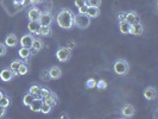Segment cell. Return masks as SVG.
Listing matches in <instances>:
<instances>
[{
    "label": "cell",
    "instance_id": "6da1fadb",
    "mask_svg": "<svg viewBox=\"0 0 158 119\" xmlns=\"http://www.w3.org/2000/svg\"><path fill=\"white\" fill-rule=\"evenodd\" d=\"M74 18H75V15L71 10L63 8L56 16V23L60 28H62L64 30H70L74 26Z\"/></svg>",
    "mask_w": 158,
    "mask_h": 119
},
{
    "label": "cell",
    "instance_id": "7a4b0ae2",
    "mask_svg": "<svg viewBox=\"0 0 158 119\" xmlns=\"http://www.w3.org/2000/svg\"><path fill=\"white\" fill-rule=\"evenodd\" d=\"M113 70L115 74H118L120 76H125L130 71V64L125 58H118L113 63Z\"/></svg>",
    "mask_w": 158,
    "mask_h": 119
},
{
    "label": "cell",
    "instance_id": "3957f363",
    "mask_svg": "<svg viewBox=\"0 0 158 119\" xmlns=\"http://www.w3.org/2000/svg\"><path fill=\"white\" fill-rule=\"evenodd\" d=\"M70 57H71V50L69 48L61 47L57 49V51H56V58H57L60 62L65 63V62H68V61L70 60Z\"/></svg>",
    "mask_w": 158,
    "mask_h": 119
},
{
    "label": "cell",
    "instance_id": "277c9868",
    "mask_svg": "<svg viewBox=\"0 0 158 119\" xmlns=\"http://www.w3.org/2000/svg\"><path fill=\"white\" fill-rule=\"evenodd\" d=\"M90 24V18L87 15H81L79 13L74 18V26H77L80 29H87Z\"/></svg>",
    "mask_w": 158,
    "mask_h": 119
},
{
    "label": "cell",
    "instance_id": "5b68a950",
    "mask_svg": "<svg viewBox=\"0 0 158 119\" xmlns=\"http://www.w3.org/2000/svg\"><path fill=\"white\" fill-rule=\"evenodd\" d=\"M135 114V108L131 104H125L121 107V117L123 118H132Z\"/></svg>",
    "mask_w": 158,
    "mask_h": 119
},
{
    "label": "cell",
    "instance_id": "8992f818",
    "mask_svg": "<svg viewBox=\"0 0 158 119\" xmlns=\"http://www.w3.org/2000/svg\"><path fill=\"white\" fill-rule=\"evenodd\" d=\"M15 78H16L15 73L11 70L10 68H5V69H2V70L0 71V79L2 80L4 82H10Z\"/></svg>",
    "mask_w": 158,
    "mask_h": 119
},
{
    "label": "cell",
    "instance_id": "52a82bcc",
    "mask_svg": "<svg viewBox=\"0 0 158 119\" xmlns=\"http://www.w3.org/2000/svg\"><path fill=\"white\" fill-rule=\"evenodd\" d=\"M143 32H144V26L142 25L140 22H137V23H135V24H131L130 35H133V36H142Z\"/></svg>",
    "mask_w": 158,
    "mask_h": 119
},
{
    "label": "cell",
    "instance_id": "ba28073f",
    "mask_svg": "<svg viewBox=\"0 0 158 119\" xmlns=\"http://www.w3.org/2000/svg\"><path fill=\"white\" fill-rule=\"evenodd\" d=\"M33 40H35V36H33L32 33H26V35H24L23 37L20 38L19 43H20V45H22V47L30 48V49H31Z\"/></svg>",
    "mask_w": 158,
    "mask_h": 119
},
{
    "label": "cell",
    "instance_id": "9c48e42d",
    "mask_svg": "<svg viewBox=\"0 0 158 119\" xmlns=\"http://www.w3.org/2000/svg\"><path fill=\"white\" fill-rule=\"evenodd\" d=\"M54 22V16L50 12H42V16L40 18V25H48L50 26Z\"/></svg>",
    "mask_w": 158,
    "mask_h": 119
},
{
    "label": "cell",
    "instance_id": "30bf717a",
    "mask_svg": "<svg viewBox=\"0 0 158 119\" xmlns=\"http://www.w3.org/2000/svg\"><path fill=\"white\" fill-rule=\"evenodd\" d=\"M143 94H144V98H145L146 100L152 101V100H155V99L157 98V91H156V88H153V87H146L144 89Z\"/></svg>",
    "mask_w": 158,
    "mask_h": 119
},
{
    "label": "cell",
    "instance_id": "8fae6325",
    "mask_svg": "<svg viewBox=\"0 0 158 119\" xmlns=\"http://www.w3.org/2000/svg\"><path fill=\"white\" fill-rule=\"evenodd\" d=\"M42 16V11L38 7H31L27 11V18L29 20H40Z\"/></svg>",
    "mask_w": 158,
    "mask_h": 119
},
{
    "label": "cell",
    "instance_id": "7c38bea8",
    "mask_svg": "<svg viewBox=\"0 0 158 119\" xmlns=\"http://www.w3.org/2000/svg\"><path fill=\"white\" fill-rule=\"evenodd\" d=\"M40 20H30L29 24H27V29L30 33L32 35H40Z\"/></svg>",
    "mask_w": 158,
    "mask_h": 119
},
{
    "label": "cell",
    "instance_id": "4fadbf2b",
    "mask_svg": "<svg viewBox=\"0 0 158 119\" xmlns=\"http://www.w3.org/2000/svg\"><path fill=\"white\" fill-rule=\"evenodd\" d=\"M43 101L49 104L51 107H55V106H57V104H58V98H57V95L54 92H50L48 96L43 98Z\"/></svg>",
    "mask_w": 158,
    "mask_h": 119
},
{
    "label": "cell",
    "instance_id": "5bb4252c",
    "mask_svg": "<svg viewBox=\"0 0 158 119\" xmlns=\"http://www.w3.org/2000/svg\"><path fill=\"white\" fill-rule=\"evenodd\" d=\"M48 70H49V74H50L51 80H57L62 76V70H61V68H60V67H57V66H52V67H50Z\"/></svg>",
    "mask_w": 158,
    "mask_h": 119
},
{
    "label": "cell",
    "instance_id": "9a60e30c",
    "mask_svg": "<svg viewBox=\"0 0 158 119\" xmlns=\"http://www.w3.org/2000/svg\"><path fill=\"white\" fill-rule=\"evenodd\" d=\"M18 55L20 56V58L24 60L25 62H27V60L31 57L32 55V51L30 48H25V47H22L19 50H18Z\"/></svg>",
    "mask_w": 158,
    "mask_h": 119
},
{
    "label": "cell",
    "instance_id": "2e32d148",
    "mask_svg": "<svg viewBox=\"0 0 158 119\" xmlns=\"http://www.w3.org/2000/svg\"><path fill=\"white\" fill-rule=\"evenodd\" d=\"M18 44V38L15 33H10L5 38V45L10 48H15Z\"/></svg>",
    "mask_w": 158,
    "mask_h": 119
},
{
    "label": "cell",
    "instance_id": "e0dca14e",
    "mask_svg": "<svg viewBox=\"0 0 158 119\" xmlns=\"http://www.w3.org/2000/svg\"><path fill=\"white\" fill-rule=\"evenodd\" d=\"M125 20L130 24H135L137 22H139V17L137 15V12L135 11H130V12H126V17H125Z\"/></svg>",
    "mask_w": 158,
    "mask_h": 119
},
{
    "label": "cell",
    "instance_id": "ac0fdd59",
    "mask_svg": "<svg viewBox=\"0 0 158 119\" xmlns=\"http://www.w3.org/2000/svg\"><path fill=\"white\" fill-rule=\"evenodd\" d=\"M42 104H43V99H42V98H35V100L30 104L29 108H30L32 112H40Z\"/></svg>",
    "mask_w": 158,
    "mask_h": 119
},
{
    "label": "cell",
    "instance_id": "d6986e66",
    "mask_svg": "<svg viewBox=\"0 0 158 119\" xmlns=\"http://www.w3.org/2000/svg\"><path fill=\"white\" fill-rule=\"evenodd\" d=\"M43 48H44V43H43V40H40V38H35L33 40L31 47L33 53H40V51L43 50Z\"/></svg>",
    "mask_w": 158,
    "mask_h": 119
},
{
    "label": "cell",
    "instance_id": "ffe728a7",
    "mask_svg": "<svg viewBox=\"0 0 158 119\" xmlns=\"http://www.w3.org/2000/svg\"><path fill=\"white\" fill-rule=\"evenodd\" d=\"M130 28H131V25L127 23L126 20L119 22V30L123 35H128L130 33Z\"/></svg>",
    "mask_w": 158,
    "mask_h": 119
},
{
    "label": "cell",
    "instance_id": "44dd1931",
    "mask_svg": "<svg viewBox=\"0 0 158 119\" xmlns=\"http://www.w3.org/2000/svg\"><path fill=\"white\" fill-rule=\"evenodd\" d=\"M90 19H93V18H96V17H99L100 15V8L99 7H89L88 6V10H87V13H86Z\"/></svg>",
    "mask_w": 158,
    "mask_h": 119
},
{
    "label": "cell",
    "instance_id": "7402d4cb",
    "mask_svg": "<svg viewBox=\"0 0 158 119\" xmlns=\"http://www.w3.org/2000/svg\"><path fill=\"white\" fill-rule=\"evenodd\" d=\"M52 35V30L50 26L48 25H42L40 29V36H44V37H49Z\"/></svg>",
    "mask_w": 158,
    "mask_h": 119
},
{
    "label": "cell",
    "instance_id": "603a6c76",
    "mask_svg": "<svg viewBox=\"0 0 158 119\" xmlns=\"http://www.w3.org/2000/svg\"><path fill=\"white\" fill-rule=\"evenodd\" d=\"M22 62H23L22 60H15V61H12L11 64H10V69L15 73L16 76H18V69H19V66H20Z\"/></svg>",
    "mask_w": 158,
    "mask_h": 119
},
{
    "label": "cell",
    "instance_id": "cb8c5ba5",
    "mask_svg": "<svg viewBox=\"0 0 158 119\" xmlns=\"http://www.w3.org/2000/svg\"><path fill=\"white\" fill-rule=\"evenodd\" d=\"M30 70V68H29V64L26 63L25 61H23L20 66H19V69H18V75H26L27 73Z\"/></svg>",
    "mask_w": 158,
    "mask_h": 119
},
{
    "label": "cell",
    "instance_id": "d4e9b609",
    "mask_svg": "<svg viewBox=\"0 0 158 119\" xmlns=\"http://www.w3.org/2000/svg\"><path fill=\"white\" fill-rule=\"evenodd\" d=\"M35 98H36V96H35L33 94H31V93H26L23 98V104L25 105V106H27V107H29V106H30V104L35 100Z\"/></svg>",
    "mask_w": 158,
    "mask_h": 119
},
{
    "label": "cell",
    "instance_id": "484cf974",
    "mask_svg": "<svg viewBox=\"0 0 158 119\" xmlns=\"http://www.w3.org/2000/svg\"><path fill=\"white\" fill-rule=\"evenodd\" d=\"M11 98L7 96V95H4L1 99H0V105L2 106V107H5V108H8L10 106H11Z\"/></svg>",
    "mask_w": 158,
    "mask_h": 119
},
{
    "label": "cell",
    "instance_id": "4316f807",
    "mask_svg": "<svg viewBox=\"0 0 158 119\" xmlns=\"http://www.w3.org/2000/svg\"><path fill=\"white\" fill-rule=\"evenodd\" d=\"M40 85H32L31 87L29 88V93H31L33 94L36 98H40Z\"/></svg>",
    "mask_w": 158,
    "mask_h": 119
},
{
    "label": "cell",
    "instance_id": "83f0119b",
    "mask_svg": "<svg viewBox=\"0 0 158 119\" xmlns=\"http://www.w3.org/2000/svg\"><path fill=\"white\" fill-rule=\"evenodd\" d=\"M40 79L42 80V81H44V82H48V81H50V80H51L50 74H49V70H48V69H44V70L40 71Z\"/></svg>",
    "mask_w": 158,
    "mask_h": 119
},
{
    "label": "cell",
    "instance_id": "f1b7e54d",
    "mask_svg": "<svg viewBox=\"0 0 158 119\" xmlns=\"http://www.w3.org/2000/svg\"><path fill=\"white\" fill-rule=\"evenodd\" d=\"M51 110H52V107H51L49 104H47V103H44V101H43L42 106H40V113H44V114H48V113H50V112H51Z\"/></svg>",
    "mask_w": 158,
    "mask_h": 119
},
{
    "label": "cell",
    "instance_id": "f546056e",
    "mask_svg": "<svg viewBox=\"0 0 158 119\" xmlns=\"http://www.w3.org/2000/svg\"><path fill=\"white\" fill-rule=\"evenodd\" d=\"M86 4L89 7H100L101 0H86Z\"/></svg>",
    "mask_w": 158,
    "mask_h": 119
},
{
    "label": "cell",
    "instance_id": "4dcf8cb0",
    "mask_svg": "<svg viewBox=\"0 0 158 119\" xmlns=\"http://www.w3.org/2000/svg\"><path fill=\"white\" fill-rule=\"evenodd\" d=\"M51 91L49 89L48 87H40V98H45V96H48L49 95V93H50Z\"/></svg>",
    "mask_w": 158,
    "mask_h": 119
},
{
    "label": "cell",
    "instance_id": "1f68e13d",
    "mask_svg": "<svg viewBox=\"0 0 158 119\" xmlns=\"http://www.w3.org/2000/svg\"><path fill=\"white\" fill-rule=\"evenodd\" d=\"M95 87H98L99 89H105V88H107V82L105 80H99V81H96Z\"/></svg>",
    "mask_w": 158,
    "mask_h": 119
},
{
    "label": "cell",
    "instance_id": "d6a6232c",
    "mask_svg": "<svg viewBox=\"0 0 158 119\" xmlns=\"http://www.w3.org/2000/svg\"><path fill=\"white\" fill-rule=\"evenodd\" d=\"M96 86V81L94 79H88L86 81V88L90 89V88H94Z\"/></svg>",
    "mask_w": 158,
    "mask_h": 119
},
{
    "label": "cell",
    "instance_id": "836d02e7",
    "mask_svg": "<svg viewBox=\"0 0 158 119\" xmlns=\"http://www.w3.org/2000/svg\"><path fill=\"white\" fill-rule=\"evenodd\" d=\"M7 53V47L5 45V43H0V57L6 55Z\"/></svg>",
    "mask_w": 158,
    "mask_h": 119
},
{
    "label": "cell",
    "instance_id": "e575fe53",
    "mask_svg": "<svg viewBox=\"0 0 158 119\" xmlns=\"http://www.w3.org/2000/svg\"><path fill=\"white\" fill-rule=\"evenodd\" d=\"M74 5L79 8L81 6H83V5H87V4H86V0H75L74 1Z\"/></svg>",
    "mask_w": 158,
    "mask_h": 119
},
{
    "label": "cell",
    "instance_id": "d590c367",
    "mask_svg": "<svg viewBox=\"0 0 158 119\" xmlns=\"http://www.w3.org/2000/svg\"><path fill=\"white\" fill-rule=\"evenodd\" d=\"M125 17H126V12H119L117 15V19H118V22H123V20H125Z\"/></svg>",
    "mask_w": 158,
    "mask_h": 119
},
{
    "label": "cell",
    "instance_id": "8d00e7d4",
    "mask_svg": "<svg viewBox=\"0 0 158 119\" xmlns=\"http://www.w3.org/2000/svg\"><path fill=\"white\" fill-rule=\"evenodd\" d=\"M87 10H88L87 5H83V6L79 7V13H81V15H86V13H87Z\"/></svg>",
    "mask_w": 158,
    "mask_h": 119
},
{
    "label": "cell",
    "instance_id": "74e56055",
    "mask_svg": "<svg viewBox=\"0 0 158 119\" xmlns=\"http://www.w3.org/2000/svg\"><path fill=\"white\" fill-rule=\"evenodd\" d=\"M13 4L16 6H23L24 4H25V0H13Z\"/></svg>",
    "mask_w": 158,
    "mask_h": 119
},
{
    "label": "cell",
    "instance_id": "f35d334b",
    "mask_svg": "<svg viewBox=\"0 0 158 119\" xmlns=\"http://www.w3.org/2000/svg\"><path fill=\"white\" fill-rule=\"evenodd\" d=\"M6 110H7V108H5V107H2V106L0 105V118L5 117V114H6Z\"/></svg>",
    "mask_w": 158,
    "mask_h": 119
},
{
    "label": "cell",
    "instance_id": "ab89813d",
    "mask_svg": "<svg viewBox=\"0 0 158 119\" xmlns=\"http://www.w3.org/2000/svg\"><path fill=\"white\" fill-rule=\"evenodd\" d=\"M30 2H31L32 5H37V4H40L43 0H29Z\"/></svg>",
    "mask_w": 158,
    "mask_h": 119
},
{
    "label": "cell",
    "instance_id": "60d3db41",
    "mask_svg": "<svg viewBox=\"0 0 158 119\" xmlns=\"http://www.w3.org/2000/svg\"><path fill=\"white\" fill-rule=\"evenodd\" d=\"M4 95H5V93H4V91H2V89H0V99H1V98H2Z\"/></svg>",
    "mask_w": 158,
    "mask_h": 119
},
{
    "label": "cell",
    "instance_id": "b9f144b4",
    "mask_svg": "<svg viewBox=\"0 0 158 119\" xmlns=\"http://www.w3.org/2000/svg\"><path fill=\"white\" fill-rule=\"evenodd\" d=\"M61 118L63 119V118H68V114H62V116H61Z\"/></svg>",
    "mask_w": 158,
    "mask_h": 119
}]
</instances>
